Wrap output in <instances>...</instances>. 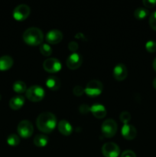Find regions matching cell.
<instances>
[{"instance_id": "19", "label": "cell", "mask_w": 156, "mask_h": 157, "mask_svg": "<svg viewBox=\"0 0 156 157\" xmlns=\"http://www.w3.org/2000/svg\"><path fill=\"white\" fill-rule=\"evenodd\" d=\"M48 143V137L45 134H38L34 138V144L38 147H44Z\"/></svg>"}, {"instance_id": "1", "label": "cell", "mask_w": 156, "mask_h": 157, "mask_svg": "<svg viewBox=\"0 0 156 157\" xmlns=\"http://www.w3.org/2000/svg\"><path fill=\"white\" fill-rule=\"evenodd\" d=\"M36 125L40 131L49 133L56 127L57 118L55 115L50 112H43L37 117Z\"/></svg>"}, {"instance_id": "24", "label": "cell", "mask_w": 156, "mask_h": 157, "mask_svg": "<svg viewBox=\"0 0 156 157\" xmlns=\"http://www.w3.org/2000/svg\"><path fill=\"white\" fill-rule=\"evenodd\" d=\"M119 119L124 124H127L131 120V114L128 111H123L120 113Z\"/></svg>"}, {"instance_id": "6", "label": "cell", "mask_w": 156, "mask_h": 157, "mask_svg": "<svg viewBox=\"0 0 156 157\" xmlns=\"http://www.w3.org/2000/svg\"><path fill=\"white\" fill-rule=\"evenodd\" d=\"M17 131L21 137L28 138L33 134L34 127L32 122L27 120L21 121L17 127Z\"/></svg>"}, {"instance_id": "27", "label": "cell", "mask_w": 156, "mask_h": 157, "mask_svg": "<svg viewBox=\"0 0 156 157\" xmlns=\"http://www.w3.org/2000/svg\"><path fill=\"white\" fill-rule=\"evenodd\" d=\"M73 93L75 96L80 97L84 94V93H85V90H84V88L82 86L76 85L73 88Z\"/></svg>"}, {"instance_id": "16", "label": "cell", "mask_w": 156, "mask_h": 157, "mask_svg": "<svg viewBox=\"0 0 156 157\" xmlns=\"http://www.w3.org/2000/svg\"><path fill=\"white\" fill-rule=\"evenodd\" d=\"M24 104V98L21 95L13 97L9 101V107L14 110H19Z\"/></svg>"}, {"instance_id": "15", "label": "cell", "mask_w": 156, "mask_h": 157, "mask_svg": "<svg viewBox=\"0 0 156 157\" xmlns=\"http://www.w3.org/2000/svg\"><path fill=\"white\" fill-rule=\"evenodd\" d=\"M58 128L60 133L64 136H70L73 132V127L66 120H62L58 123Z\"/></svg>"}, {"instance_id": "14", "label": "cell", "mask_w": 156, "mask_h": 157, "mask_svg": "<svg viewBox=\"0 0 156 157\" xmlns=\"http://www.w3.org/2000/svg\"><path fill=\"white\" fill-rule=\"evenodd\" d=\"M90 112L93 116L98 119H102L106 115V110L105 107L100 104H94L90 107Z\"/></svg>"}, {"instance_id": "18", "label": "cell", "mask_w": 156, "mask_h": 157, "mask_svg": "<svg viewBox=\"0 0 156 157\" xmlns=\"http://www.w3.org/2000/svg\"><path fill=\"white\" fill-rule=\"evenodd\" d=\"M46 86L51 90H58L61 87V81L56 76H50L46 80Z\"/></svg>"}, {"instance_id": "4", "label": "cell", "mask_w": 156, "mask_h": 157, "mask_svg": "<svg viewBox=\"0 0 156 157\" xmlns=\"http://www.w3.org/2000/svg\"><path fill=\"white\" fill-rule=\"evenodd\" d=\"M102 89H103V86L99 80H91L87 83L84 90H85V93L88 96L94 98L102 93Z\"/></svg>"}, {"instance_id": "35", "label": "cell", "mask_w": 156, "mask_h": 157, "mask_svg": "<svg viewBox=\"0 0 156 157\" xmlns=\"http://www.w3.org/2000/svg\"><path fill=\"white\" fill-rule=\"evenodd\" d=\"M1 98H2V97H1V94H0V100H1Z\"/></svg>"}, {"instance_id": "23", "label": "cell", "mask_w": 156, "mask_h": 157, "mask_svg": "<svg viewBox=\"0 0 156 157\" xmlns=\"http://www.w3.org/2000/svg\"><path fill=\"white\" fill-rule=\"evenodd\" d=\"M40 52L44 56H50L52 54V48L48 44H41L40 45Z\"/></svg>"}, {"instance_id": "31", "label": "cell", "mask_w": 156, "mask_h": 157, "mask_svg": "<svg viewBox=\"0 0 156 157\" xmlns=\"http://www.w3.org/2000/svg\"><path fill=\"white\" fill-rule=\"evenodd\" d=\"M121 157H136V155L133 151L128 150L122 152V154H121Z\"/></svg>"}, {"instance_id": "10", "label": "cell", "mask_w": 156, "mask_h": 157, "mask_svg": "<svg viewBox=\"0 0 156 157\" xmlns=\"http://www.w3.org/2000/svg\"><path fill=\"white\" fill-rule=\"evenodd\" d=\"M83 63V58L80 54L76 53H72L71 55H69L67 58V61H66V64L68 68L71 69V70H76V69L79 68L81 66Z\"/></svg>"}, {"instance_id": "33", "label": "cell", "mask_w": 156, "mask_h": 157, "mask_svg": "<svg viewBox=\"0 0 156 157\" xmlns=\"http://www.w3.org/2000/svg\"><path fill=\"white\" fill-rule=\"evenodd\" d=\"M153 68H154V70L156 71V58L154 59V61H153Z\"/></svg>"}, {"instance_id": "29", "label": "cell", "mask_w": 156, "mask_h": 157, "mask_svg": "<svg viewBox=\"0 0 156 157\" xmlns=\"http://www.w3.org/2000/svg\"><path fill=\"white\" fill-rule=\"evenodd\" d=\"M79 111L81 113H87L90 111V107L86 104H81L79 107Z\"/></svg>"}, {"instance_id": "9", "label": "cell", "mask_w": 156, "mask_h": 157, "mask_svg": "<svg viewBox=\"0 0 156 157\" xmlns=\"http://www.w3.org/2000/svg\"><path fill=\"white\" fill-rule=\"evenodd\" d=\"M61 63L55 58H50L46 59L43 63V67L48 73H57L61 69Z\"/></svg>"}, {"instance_id": "26", "label": "cell", "mask_w": 156, "mask_h": 157, "mask_svg": "<svg viewBox=\"0 0 156 157\" xmlns=\"http://www.w3.org/2000/svg\"><path fill=\"white\" fill-rule=\"evenodd\" d=\"M149 25L150 27L153 29V30L156 31V11L151 14L149 17Z\"/></svg>"}, {"instance_id": "22", "label": "cell", "mask_w": 156, "mask_h": 157, "mask_svg": "<svg viewBox=\"0 0 156 157\" xmlns=\"http://www.w3.org/2000/svg\"><path fill=\"white\" fill-rule=\"evenodd\" d=\"M7 143L9 146L15 147V146L18 145L20 143L19 136L17 134H15V133L9 134V136L7 137Z\"/></svg>"}, {"instance_id": "28", "label": "cell", "mask_w": 156, "mask_h": 157, "mask_svg": "<svg viewBox=\"0 0 156 157\" xmlns=\"http://www.w3.org/2000/svg\"><path fill=\"white\" fill-rule=\"evenodd\" d=\"M78 48H79V45H78V44L76 41H70L68 44L69 50L73 52V53H75V52L77 50Z\"/></svg>"}, {"instance_id": "3", "label": "cell", "mask_w": 156, "mask_h": 157, "mask_svg": "<svg viewBox=\"0 0 156 157\" xmlns=\"http://www.w3.org/2000/svg\"><path fill=\"white\" fill-rule=\"evenodd\" d=\"M26 98L32 102H38L43 100L45 95L44 88L39 85H32L25 92Z\"/></svg>"}, {"instance_id": "17", "label": "cell", "mask_w": 156, "mask_h": 157, "mask_svg": "<svg viewBox=\"0 0 156 157\" xmlns=\"http://www.w3.org/2000/svg\"><path fill=\"white\" fill-rule=\"evenodd\" d=\"M14 61L9 55H3L0 57V71H7L13 65Z\"/></svg>"}, {"instance_id": "30", "label": "cell", "mask_w": 156, "mask_h": 157, "mask_svg": "<svg viewBox=\"0 0 156 157\" xmlns=\"http://www.w3.org/2000/svg\"><path fill=\"white\" fill-rule=\"evenodd\" d=\"M144 6L148 8H152L156 5V0H143Z\"/></svg>"}, {"instance_id": "21", "label": "cell", "mask_w": 156, "mask_h": 157, "mask_svg": "<svg viewBox=\"0 0 156 157\" xmlns=\"http://www.w3.org/2000/svg\"><path fill=\"white\" fill-rule=\"evenodd\" d=\"M148 15V10L146 9L145 8L143 7H139L136 9L134 12V16L135 18H137L139 20L144 19L146 18Z\"/></svg>"}, {"instance_id": "5", "label": "cell", "mask_w": 156, "mask_h": 157, "mask_svg": "<svg viewBox=\"0 0 156 157\" xmlns=\"http://www.w3.org/2000/svg\"><path fill=\"white\" fill-rule=\"evenodd\" d=\"M118 126L116 121L113 119H107L101 126V131L105 137L111 138L116 135Z\"/></svg>"}, {"instance_id": "25", "label": "cell", "mask_w": 156, "mask_h": 157, "mask_svg": "<svg viewBox=\"0 0 156 157\" xmlns=\"http://www.w3.org/2000/svg\"><path fill=\"white\" fill-rule=\"evenodd\" d=\"M145 48L150 53L156 52V42L154 41H148L145 44Z\"/></svg>"}, {"instance_id": "7", "label": "cell", "mask_w": 156, "mask_h": 157, "mask_svg": "<svg viewBox=\"0 0 156 157\" xmlns=\"http://www.w3.org/2000/svg\"><path fill=\"white\" fill-rule=\"evenodd\" d=\"M31 9L28 5L20 4L13 10V17L17 21H23L29 16Z\"/></svg>"}, {"instance_id": "11", "label": "cell", "mask_w": 156, "mask_h": 157, "mask_svg": "<svg viewBox=\"0 0 156 157\" xmlns=\"http://www.w3.org/2000/svg\"><path fill=\"white\" fill-rule=\"evenodd\" d=\"M63 39L62 32L58 29H51L49 31L45 36V40L47 43L56 44L61 42Z\"/></svg>"}, {"instance_id": "32", "label": "cell", "mask_w": 156, "mask_h": 157, "mask_svg": "<svg viewBox=\"0 0 156 157\" xmlns=\"http://www.w3.org/2000/svg\"><path fill=\"white\" fill-rule=\"evenodd\" d=\"M75 37H76V38H78V39H82V40H84V38H85V36H84L82 33L76 34Z\"/></svg>"}, {"instance_id": "13", "label": "cell", "mask_w": 156, "mask_h": 157, "mask_svg": "<svg viewBox=\"0 0 156 157\" xmlns=\"http://www.w3.org/2000/svg\"><path fill=\"white\" fill-rule=\"evenodd\" d=\"M121 133H122V136L125 138L127 140H132L135 139L137 135V130H136V127L130 124H124L121 130Z\"/></svg>"}, {"instance_id": "2", "label": "cell", "mask_w": 156, "mask_h": 157, "mask_svg": "<svg viewBox=\"0 0 156 157\" xmlns=\"http://www.w3.org/2000/svg\"><path fill=\"white\" fill-rule=\"evenodd\" d=\"M22 38L24 42L29 45H41L44 40V35L38 28L31 27L24 31Z\"/></svg>"}, {"instance_id": "8", "label": "cell", "mask_w": 156, "mask_h": 157, "mask_svg": "<svg viewBox=\"0 0 156 157\" xmlns=\"http://www.w3.org/2000/svg\"><path fill=\"white\" fill-rule=\"evenodd\" d=\"M102 153L105 157H118L120 155V149L115 143H106L102 147Z\"/></svg>"}, {"instance_id": "20", "label": "cell", "mask_w": 156, "mask_h": 157, "mask_svg": "<svg viewBox=\"0 0 156 157\" xmlns=\"http://www.w3.org/2000/svg\"><path fill=\"white\" fill-rule=\"evenodd\" d=\"M13 90L17 94H23L27 90V86L24 81H16L13 84Z\"/></svg>"}, {"instance_id": "34", "label": "cell", "mask_w": 156, "mask_h": 157, "mask_svg": "<svg viewBox=\"0 0 156 157\" xmlns=\"http://www.w3.org/2000/svg\"><path fill=\"white\" fill-rule=\"evenodd\" d=\"M152 84H153V87H154V89H156V78H154V81H153Z\"/></svg>"}, {"instance_id": "12", "label": "cell", "mask_w": 156, "mask_h": 157, "mask_svg": "<svg viewBox=\"0 0 156 157\" xmlns=\"http://www.w3.org/2000/svg\"><path fill=\"white\" fill-rule=\"evenodd\" d=\"M128 75V70L125 64L119 63L113 68V76L117 81H123Z\"/></svg>"}]
</instances>
